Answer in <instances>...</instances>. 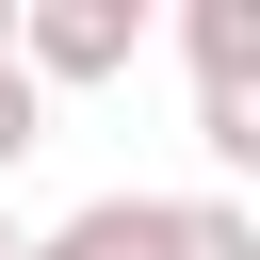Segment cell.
I'll list each match as a JSON object with an SVG mask.
<instances>
[{
    "mask_svg": "<svg viewBox=\"0 0 260 260\" xmlns=\"http://www.w3.org/2000/svg\"><path fill=\"white\" fill-rule=\"evenodd\" d=\"M0 260H32V228H16V211H0Z\"/></svg>",
    "mask_w": 260,
    "mask_h": 260,
    "instance_id": "7",
    "label": "cell"
},
{
    "mask_svg": "<svg viewBox=\"0 0 260 260\" xmlns=\"http://www.w3.org/2000/svg\"><path fill=\"white\" fill-rule=\"evenodd\" d=\"M195 146H211L228 179H260V65H228V81H195Z\"/></svg>",
    "mask_w": 260,
    "mask_h": 260,
    "instance_id": "3",
    "label": "cell"
},
{
    "mask_svg": "<svg viewBox=\"0 0 260 260\" xmlns=\"http://www.w3.org/2000/svg\"><path fill=\"white\" fill-rule=\"evenodd\" d=\"M32 146H49V81L16 65V0H0V179H16Z\"/></svg>",
    "mask_w": 260,
    "mask_h": 260,
    "instance_id": "6",
    "label": "cell"
},
{
    "mask_svg": "<svg viewBox=\"0 0 260 260\" xmlns=\"http://www.w3.org/2000/svg\"><path fill=\"white\" fill-rule=\"evenodd\" d=\"M32 260H162V195H81L65 228H32Z\"/></svg>",
    "mask_w": 260,
    "mask_h": 260,
    "instance_id": "2",
    "label": "cell"
},
{
    "mask_svg": "<svg viewBox=\"0 0 260 260\" xmlns=\"http://www.w3.org/2000/svg\"><path fill=\"white\" fill-rule=\"evenodd\" d=\"M162 260H260V211L244 195H162Z\"/></svg>",
    "mask_w": 260,
    "mask_h": 260,
    "instance_id": "4",
    "label": "cell"
},
{
    "mask_svg": "<svg viewBox=\"0 0 260 260\" xmlns=\"http://www.w3.org/2000/svg\"><path fill=\"white\" fill-rule=\"evenodd\" d=\"M16 65L65 98V81H130L146 65V0H16Z\"/></svg>",
    "mask_w": 260,
    "mask_h": 260,
    "instance_id": "1",
    "label": "cell"
},
{
    "mask_svg": "<svg viewBox=\"0 0 260 260\" xmlns=\"http://www.w3.org/2000/svg\"><path fill=\"white\" fill-rule=\"evenodd\" d=\"M179 49H195V81L260 65V0H179Z\"/></svg>",
    "mask_w": 260,
    "mask_h": 260,
    "instance_id": "5",
    "label": "cell"
}]
</instances>
